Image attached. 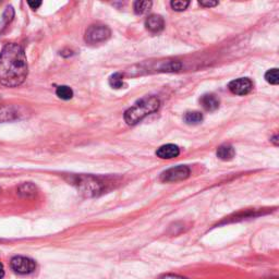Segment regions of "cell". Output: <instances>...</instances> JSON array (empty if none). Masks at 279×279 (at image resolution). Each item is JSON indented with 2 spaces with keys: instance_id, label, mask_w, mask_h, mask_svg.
<instances>
[{
  "instance_id": "6da1fadb",
  "label": "cell",
  "mask_w": 279,
  "mask_h": 279,
  "mask_svg": "<svg viewBox=\"0 0 279 279\" xmlns=\"http://www.w3.org/2000/svg\"><path fill=\"white\" fill-rule=\"evenodd\" d=\"M29 73L28 60L23 48L10 43L0 52V83L7 88L22 84Z\"/></svg>"
},
{
  "instance_id": "7a4b0ae2",
  "label": "cell",
  "mask_w": 279,
  "mask_h": 279,
  "mask_svg": "<svg viewBox=\"0 0 279 279\" xmlns=\"http://www.w3.org/2000/svg\"><path fill=\"white\" fill-rule=\"evenodd\" d=\"M160 101L155 96H147L137 101L134 106L125 112V120L129 126L137 125L146 116L151 115L159 108Z\"/></svg>"
},
{
  "instance_id": "3957f363",
  "label": "cell",
  "mask_w": 279,
  "mask_h": 279,
  "mask_svg": "<svg viewBox=\"0 0 279 279\" xmlns=\"http://www.w3.org/2000/svg\"><path fill=\"white\" fill-rule=\"evenodd\" d=\"M72 184L80 193L89 197L97 196L105 190L104 182L93 176H77L73 178Z\"/></svg>"
},
{
  "instance_id": "277c9868",
  "label": "cell",
  "mask_w": 279,
  "mask_h": 279,
  "mask_svg": "<svg viewBox=\"0 0 279 279\" xmlns=\"http://www.w3.org/2000/svg\"><path fill=\"white\" fill-rule=\"evenodd\" d=\"M111 35L110 29L108 26L103 24H94L91 25L85 32V42L89 44H99L104 43L109 39Z\"/></svg>"
},
{
  "instance_id": "5b68a950",
  "label": "cell",
  "mask_w": 279,
  "mask_h": 279,
  "mask_svg": "<svg viewBox=\"0 0 279 279\" xmlns=\"http://www.w3.org/2000/svg\"><path fill=\"white\" fill-rule=\"evenodd\" d=\"M11 270L19 275H30L36 270V263L30 257L26 256H14L10 261Z\"/></svg>"
},
{
  "instance_id": "8992f818",
  "label": "cell",
  "mask_w": 279,
  "mask_h": 279,
  "mask_svg": "<svg viewBox=\"0 0 279 279\" xmlns=\"http://www.w3.org/2000/svg\"><path fill=\"white\" fill-rule=\"evenodd\" d=\"M190 174L191 171L187 166L180 165L164 171V173L160 175V180L163 182H178L189 178Z\"/></svg>"
},
{
  "instance_id": "52a82bcc",
  "label": "cell",
  "mask_w": 279,
  "mask_h": 279,
  "mask_svg": "<svg viewBox=\"0 0 279 279\" xmlns=\"http://www.w3.org/2000/svg\"><path fill=\"white\" fill-rule=\"evenodd\" d=\"M228 88L232 94L242 96L251 92L252 88H253V83L248 78H240L230 82Z\"/></svg>"
},
{
  "instance_id": "ba28073f",
  "label": "cell",
  "mask_w": 279,
  "mask_h": 279,
  "mask_svg": "<svg viewBox=\"0 0 279 279\" xmlns=\"http://www.w3.org/2000/svg\"><path fill=\"white\" fill-rule=\"evenodd\" d=\"M179 154L180 149L175 144H166V145L160 146L156 151V155L162 159L176 158L179 156Z\"/></svg>"
},
{
  "instance_id": "9c48e42d",
  "label": "cell",
  "mask_w": 279,
  "mask_h": 279,
  "mask_svg": "<svg viewBox=\"0 0 279 279\" xmlns=\"http://www.w3.org/2000/svg\"><path fill=\"white\" fill-rule=\"evenodd\" d=\"M19 115V110L13 106H0V123L18 119Z\"/></svg>"
},
{
  "instance_id": "30bf717a",
  "label": "cell",
  "mask_w": 279,
  "mask_h": 279,
  "mask_svg": "<svg viewBox=\"0 0 279 279\" xmlns=\"http://www.w3.org/2000/svg\"><path fill=\"white\" fill-rule=\"evenodd\" d=\"M145 26L148 31L153 32V33H158V32L163 31L165 22L164 19L157 14H152L146 19Z\"/></svg>"
},
{
  "instance_id": "8fae6325",
  "label": "cell",
  "mask_w": 279,
  "mask_h": 279,
  "mask_svg": "<svg viewBox=\"0 0 279 279\" xmlns=\"http://www.w3.org/2000/svg\"><path fill=\"white\" fill-rule=\"evenodd\" d=\"M203 108L207 111H215L219 107V99L213 94H205L200 99Z\"/></svg>"
},
{
  "instance_id": "7c38bea8",
  "label": "cell",
  "mask_w": 279,
  "mask_h": 279,
  "mask_svg": "<svg viewBox=\"0 0 279 279\" xmlns=\"http://www.w3.org/2000/svg\"><path fill=\"white\" fill-rule=\"evenodd\" d=\"M36 186L31 182H26L18 187V194L24 198L34 197L36 195Z\"/></svg>"
},
{
  "instance_id": "4fadbf2b",
  "label": "cell",
  "mask_w": 279,
  "mask_h": 279,
  "mask_svg": "<svg viewBox=\"0 0 279 279\" xmlns=\"http://www.w3.org/2000/svg\"><path fill=\"white\" fill-rule=\"evenodd\" d=\"M217 157L222 160H232L234 157V148L232 145H225L219 146L217 149Z\"/></svg>"
},
{
  "instance_id": "5bb4252c",
  "label": "cell",
  "mask_w": 279,
  "mask_h": 279,
  "mask_svg": "<svg viewBox=\"0 0 279 279\" xmlns=\"http://www.w3.org/2000/svg\"><path fill=\"white\" fill-rule=\"evenodd\" d=\"M56 95L63 100H69L73 97V91L67 85H61V87L57 88Z\"/></svg>"
},
{
  "instance_id": "9a60e30c",
  "label": "cell",
  "mask_w": 279,
  "mask_h": 279,
  "mask_svg": "<svg viewBox=\"0 0 279 279\" xmlns=\"http://www.w3.org/2000/svg\"><path fill=\"white\" fill-rule=\"evenodd\" d=\"M203 116L201 112L198 111H190L186 112L185 116V121L187 125H198V123L202 122Z\"/></svg>"
},
{
  "instance_id": "2e32d148",
  "label": "cell",
  "mask_w": 279,
  "mask_h": 279,
  "mask_svg": "<svg viewBox=\"0 0 279 279\" xmlns=\"http://www.w3.org/2000/svg\"><path fill=\"white\" fill-rule=\"evenodd\" d=\"M14 17V10L12 7H8L1 17V22H0V30L7 28V25L11 22Z\"/></svg>"
},
{
  "instance_id": "e0dca14e",
  "label": "cell",
  "mask_w": 279,
  "mask_h": 279,
  "mask_svg": "<svg viewBox=\"0 0 279 279\" xmlns=\"http://www.w3.org/2000/svg\"><path fill=\"white\" fill-rule=\"evenodd\" d=\"M152 7L151 1H137L134 2V11L137 14H144L148 12Z\"/></svg>"
},
{
  "instance_id": "ac0fdd59",
  "label": "cell",
  "mask_w": 279,
  "mask_h": 279,
  "mask_svg": "<svg viewBox=\"0 0 279 279\" xmlns=\"http://www.w3.org/2000/svg\"><path fill=\"white\" fill-rule=\"evenodd\" d=\"M265 80L266 81L273 84V85H277L279 83V74H278V69H271L265 73Z\"/></svg>"
},
{
  "instance_id": "d6986e66",
  "label": "cell",
  "mask_w": 279,
  "mask_h": 279,
  "mask_svg": "<svg viewBox=\"0 0 279 279\" xmlns=\"http://www.w3.org/2000/svg\"><path fill=\"white\" fill-rule=\"evenodd\" d=\"M109 84L114 89H121L123 87V76L121 73H114L109 78Z\"/></svg>"
},
{
  "instance_id": "ffe728a7",
  "label": "cell",
  "mask_w": 279,
  "mask_h": 279,
  "mask_svg": "<svg viewBox=\"0 0 279 279\" xmlns=\"http://www.w3.org/2000/svg\"><path fill=\"white\" fill-rule=\"evenodd\" d=\"M189 1H181V0H176V1H171L170 6L176 11H184L189 6Z\"/></svg>"
},
{
  "instance_id": "44dd1931",
  "label": "cell",
  "mask_w": 279,
  "mask_h": 279,
  "mask_svg": "<svg viewBox=\"0 0 279 279\" xmlns=\"http://www.w3.org/2000/svg\"><path fill=\"white\" fill-rule=\"evenodd\" d=\"M157 279H189L180 275H175V274H164V275L159 276Z\"/></svg>"
},
{
  "instance_id": "7402d4cb",
  "label": "cell",
  "mask_w": 279,
  "mask_h": 279,
  "mask_svg": "<svg viewBox=\"0 0 279 279\" xmlns=\"http://www.w3.org/2000/svg\"><path fill=\"white\" fill-rule=\"evenodd\" d=\"M200 4L203 7H215L218 4L217 1H200Z\"/></svg>"
},
{
  "instance_id": "603a6c76",
  "label": "cell",
  "mask_w": 279,
  "mask_h": 279,
  "mask_svg": "<svg viewBox=\"0 0 279 279\" xmlns=\"http://www.w3.org/2000/svg\"><path fill=\"white\" fill-rule=\"evenodd\" d=\"M29 6L32 8V9H34L36 10L37 8H40L42 6V2L41 1H29Z\"/></svg>"
},
{
  "instance_id": "cb8c5ba5",
  "label": "cell",
  "mask_w": 279,
  "mask_h": 279,
  "mask_svg": "<svg viewBox=\"0 0 279 279\" xmlns=\"http://www.w3.org/2000/svg\"><path fill=\"white\" fill-rule=\"evenodd\" d=\"M3 276H4V268L1 263H0V279H2Z\"/></svg>"
},
{
  "instance_id": "d4e9b609",
  "label": "cell",
  "mask_w": 279,
  "mask_h": 279,
  "mask_svg": "<svg viewBox=\"0 0 279 279\" xmlns=\"http://www.w3.org/2000/svg\"><path fill=\"white\" fill-rule=\"evenodd\" d=\"M272 141H273L274 143H275V144H276V145H277V136H276L275 138H274V139L272 140Z\"/></svg>"
}]
</instances>
